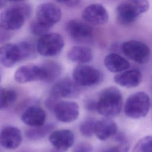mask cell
<instances>
[{"mask_svg": "<svg viewBox=\"0 0 152 152\" xmlns=\"http://www.w3.org/2000/svg\"><path fill=\"white\" fill-rule=\"evenodd\" d=\"M96 121V120L93 118H87L79 126L80 133L86 137H90L93 135Z\"/></svg>", "mask_w": 152, "mask_h": 152, "instance_id": "cell-25", "label": "cell"}, {"mask_svg": "<svg viewBox=\"0 0 152 152\" xmlns=\"http://www.w3.org/2000/svg\"><path fill=\"white\" fill-rule=\"evenodd\" d=\"M92 145L87 142H81L77 144L71 152H93Z\"/></svg>", "mask_w": 152, "mask_h": 152, "instance_id": "cell-28", "label": "cell"}, {"mask_svg": "<svg viewBox=\"0 0 152 152\" xmlns=\"http://www.w3.org/2000/svg\"><path fill=\"white\" fill-rule=\"evenodd\" d=\"M4 5V0H0V10L3 7Z\"/></svg>", "mask_w": 152, "mask_h": 152, "instance_id": "cell-34", "label": "cell"}, {"mask_svg": "<svg viewBox=\"0 0 152 152\" xmlns=\"http://www.w3.org/2000/svg\"><path fill=\"white\" fill-rule=\"evenodd\" d=\"M45 77V74L42 68L34 64L22 65L14 73L15 80L20 84L39 80L43 81Z\"/></svg>", "mask_w": 152, "mask_h": 152, "instance_id": "cell-12", "label": "cell"}, {"mask_svg": "<svg viewBox=\"0 0 152 152\" xmlns=\"http://www.w3.org/2000/svg\"><path fill=\"white\" fill-rule=\"evenodd\" d=\"M0 152H2V150H1V149H0Z\"/></svg>", "mask_w": 152, "mask_h": 152, "instance_id": "cell-36", "label": "cell"}, {"mask_svg": "<svg viewBox=\"0 0 152 152\" xmlns=\"http://www.w3.org/2000/svg\"><path fill=\"white\" fill-rule=\"evenodd\" d=\"M40 66L45 72V77L43 81L50 83L59 77L62 73L61 65L53 61H47L44 62Z\"/></svg>", "mask_w": 152, "mask_h": 152, "instance_id": "cell-22", "label": "cell"}, {"mask_svg": "<svg viewBox=\"0 0 152 152\" xmlns=\"http://www.w3.org/2000/svg\"><path fill=\"white\" fill-rule=\"evenodd\" d=\"M72 78L79 86H92L100 83L103 79V75L94 66L79 65L73 70Z\"/></svg>", "mask_w": 152, "mask_h": 152, "instance_id": "cell-7", "label": "cell"}, {"mask_svg": "<svg viewBox=\"0 0 152 152\" xmlns=\"http://www.w3.org/2000/svg\"><path fill=\"white\" fill-rule=\"evenodd\" d=\"M80 93V86L69 78H64L55 84L49 98L58 102L61 98H75Z\"/></svg>", "mask_w": 152, "mask_h": 152, "instance_id": "cell-9", "label": "cell"}, {"mask_svg": "<svg viewBox=\"0 0 152 152\" xmlns=\"http://www.w3.org/2000/svg\"><path fill=\"white\" fill-rule=\"evenodd\" d=\"M17 98V93L14 90L0 86V109L10 106L15 102Z\"/></svg>", "mask_w": 152, "mask_h": 152, "instance_id": "cell-24", "label": "cell"}, {"mask_svg": "<svg viewBox=\"0 0 152 152\" xmlns=\"http://www.w3.org/2000/svg\"><path fill=\"white\" fill-rule=\"evenodd\" d=\"M61 15L60 8L52 2L41 4L36 10V20L49 28L60 21Z\"/></svg>", "mask_w": 152, "mask_h": 152, "instance_id": "cell-10", "label": "cell"}, {"mask_svg": "<svg viewBox=\"0 0 152 152\" xmlns=\"http://www.w3.org/2000/svg\"><path fill=\"white\" fill-rule=\"evenodd\" d=\"M67 57L72 62L86 64L93 60V55L91 50L87 47L75 46L69 50Z\"/></svg>", "mask_w": 152, "mask_h": 152, "instance_id": "cell-21", "label": "cell"}, {"mask_svg": "<svg viewBox=\"0 0 152 152\" xmlns=\"http://www.w3.org/2000/svg\"><path fill=\"white\" fill-rule=\"evenodd\" d=\"M66 31L69 36L74 41L86 43L93 37L92 27L78 20H70L66 23Z\"/></svg>", "mask_w": 152, "mask_h": 152, "instance_id": "cell-11", "label": "cell"}, {"mask_svg": "<svg viewBox=\"0 0 152 152\" xmlns=\"http://www.w3.org/2000/svg\"><path fill=\"white\" fill-rule=\"evenodd\" d=\"M20 152H29V151H20Z\"/></svg>", "mask_w": 152, "mask_h": 152, "instance_id": "cell-35", "label": "cell"}, {"mask_svg": "<svg viewBox=\"0 0 152 152\" xmlns=\"http://www.w3.org/2000/svg\"><path fill=\"white\" fill-rule=\"evenodd\" d=\"M132 152H152V138L145 136L141 138L134 145Z\"/></svg>", "mask_w": 152, "mask_h": 152, "instance_id": "cell-26", "label": "cell"}, {"mask_svg": "<svg viewBox=\"0 0 152 152\" xmlns=\"http://www.w3.org/2000/svg\"><path fill=\"white\" fill-rule=\"evenodd\" d=\"M30 28L31 33L36 36H43L48 33L49 30L50 29L40 23H39L36 20L31 21L30 25Z\"/></svg>", "mask_w": 152, "mask_h": 152, "instance_id": "cell-27", "label": "cell"}, {"mask_svg": "<svg viewBox=\"0 0 152 152\" xmlns=\"http://www.w3.org/2000/svg\"><path fill=\"white\" fill-rule=\"evenodd\" d=\"M116 124L111 119L105 118L96 121L94 134L101 141H105L117 133Z\"/></svg>", "mask_w": 152, "mask_h": 152, "instance_id": "cell-18", "label": "cell"}, {"mask_svg": "<svg viewBox=\"0 0 152 152\" xmlns=\"http://www.w3.org/2000/svg\"><path fill=\"white\" fill-rule=\"evenodd\" d=\"M150 105L148 95L144 92L139 91L128 97L125 104L124 112L130 118L139 119L147 115Z\"/></svg>", "mask_w": 152, "mask_h": 152, "instance_id": "cell-5", "label": "cell"}, {"mask_svg": "<svg viewBox=\"0 0 152 152\" xmlns=\"http://www.w3.org/2000/svg\"><path fill=\"white\" fill-rule=\"evenodd\" d=\"M82 17L87 22L95 25H103L109 18L106 8L100 4H93L86 7L82 12Z\"/></svg>", "mask_w": 152, "mask_h": 152, "instance_id": "cell-14", "label": "cell"}, {"mask_svg": "<svg viewBox=\"0 0 152 152\" xmlns=\"http://www.w3.org/2000/svg\"><path fill=\"white\" fill-rule=\"evenodd\" d=\"M22 142L21 131L13 126H6L0 132V145L9 150L18 148Z\"/></svg>", "mask_w": 152, "mask_h": 152, "instance_id": "cell-16", "label": "cell"}, {"mask_svg": "<svg viewBox=\"0 0 152 152\" xmlns=\"http://www.w3.org/2000/svg\"><path fill=\"white\" fill-rule=\"evenodd\" d=\"M58 2L62 4L67 7H74L80 4L81 0H56Z\"/></svg>", "mask_w": 152, "mask_h": 152, "instance_id": "cell-31", "label": "cell"}, {"mask_svg": "<svg viewBox=\"0 0 152 152\" xmlns=\"http://www.w3.org/2000/svg\"><path fill=\"white\" fill-rule=\"evenodd\" d=\"M46 117V113L42 107L37 106H31L23 112L21 116V119L26 125L33 127L43 125Z\"/></svg>", "mask_w": 152, "mask_h": 152, "instance_id": "cell-17", "label": "cell"}, {"mask_svg": "<svg viewBox=\"0 0 152 152\" xmlns=\"http://www.w3.org/2000/svg\"><path fill=\"white\" fill-rule=\"evenodd\" d=\"M104 64L106 68L112 72H120L129 69L130 63L122 56L112 53L108 54L104 59Z\"/></svg>", "mask_w": 152, "mask_h": 152, "instance_id": "cell-20", "label": "cell"}, {"mask_svg": "<svg viewBox=\"0 0 152 152\" xmlns=\"http://www.w3.org/2000/svg\"><path fill=\"white\" fill-rule=\"evenodd\" d=\"M121 49L126 56L140 64L147 63L150 58V50L148 46L140 41H126L122 44Z\"/></svg>", "mask_w": 152, "mask_h": 152, "instance_id": "cell-8", "label": "cell"}, {"mask_svg": "<svg viewBox=\"0 0 152 152\" xmlns=\"http://www.w3.org/2000/svg\"><path fill=\"white\" fill-rule=\"evenodd\" d=\"M85 108L90 111L96 110L97 107V102L94 101L93 99H87L84 102Z\"/></svg>", "mask_w": 152, "mask_h": 152, "instance_id": "cell-30", "label": "cell"}, {"mask_svg": "<svg viewBox=\"0 0 152 152\" xmlns=\"http://www.w3.org/2000/svg\"><path fill=\"white\" fill-rule=\"evenodd\" d=\"M33 53L32 45L23 41L18 43H7L0 46V63L11 68L17 62L28 59Z\"/></svg>", "mask_w": 152, "mask_h": 152, "instance_id": "cell-2", "label": "cell"}, {"mask_svg": "<svg viewBox=\"0 0 152 152\" xmlns=\"http://www.w3.org/2000/svg\"><path fill=\"white\" fill-rule=\"evenodd\" d=\"M31 14V7L26 4H19L9 7L0 14V28L7 31L20 29Z\"/></svg>", "mask_w": 152, "mask_h": 152, "instance_id": "cell-3", "label": "cell"}, {"mask_svg": "<svg viewBox=\"0 0 152 152\" xmlns=\"http://www.w3.org/2000/svg\"><path fill=\"white\" fill-rule=\"evenodd\" d=\"M122 104L123 99L120 90L116 87H110L100 93L96 110L105 118H112L120 113Z\"/></svg>", "mask_w": 152, "mask_h": 152, "instance_id": "cell-1", "label": "cell"}, {"mask_svg": "<svg viewBox=\"0 0 152 152\" xmlns=\"http://www.w3.org/2000/svg\"><path fill=\"white\" fill-rule=\"evenodd\" d=\"M129 150V144L128 141L120 143L119 145L110 148L104 152H128Z\"/></svg>", "mask_w": 152, "mask_h": 152, "instance_id": "cell-29", "label": "cell"}, {"mask_svg": "<svg viewBox=\"0 0 152 152\" xmlns=\"http://www.w3.org/2000/svg\"><path fill=\"white\" fill-rule=\"evenodd\" d=\"M0 81H1V75H0Z\"/></svg>", "mask_w": 152, "mask_h": 152, "instance_id": "cell-37", "label": "cell"}, {"mask_svg": "<svg viewBox=\"0 0 152 152\" xmlns=\"http://www.w3.org/2000/svg\"><path fill=\"white\" fill-rule=\"evenodd\" d=\"M115 82L126 88L137 87L142 81V75L137 69H131L116 74L114 77Z\"/></svg>", "mask_w": 152, "mask_h": 152, "instance_id": "cell-19", "label": "cell"}, {"mask_svg": "<svg viewBox=\"0 0 152 152\" xmlns=\"http://www.w3.org/2000/svg\"><path fill=\"white\" fill-rule=\"evenodd\" d=\"M64 46V40L59 34L48 33L37 40L36 50L42 56H53L59 54Z\"/></svg>", "mask_w": 152, "mask_h": 152, "instance_id": "cell-6", "label": "cell"}, {"mask_svg": "<svg viewBox=\"0 0 152 152\" xmlns=\"http://www.w3.org/2000/svg\"><path fill=\"white\" fill-rule=\"evenodd\" d=\"M148 8L149 2L147 0H127L118 6L117 20L122 24H129Z\"/></svg>", "mask_w": 152, "mask_h": 152, "instance_id": "cell-4", "label": "cell"}, {"mask_svg": "<svg viewBox=\"0 0 152 152\" xmlns=\"http://www.w3.org/2000/svg\"><path fill=\"white\" fill-rule=\"evenodd\" d=\"M54 128L51 124H43L38 126H33L28 129L26 132V137L30 140H38L46 137Z\"/></svg>", "mask_w": 152, "mask_h": 152, "instance_id": "cell-23", "label": "cell"}, {"mask_svg": "<svg viewBox=\"0 0 152 152\" xmlns=\"http://www.w3.org/2000/svg\"><path fill=\"white\" fill-rule=\"evenodd\" d=\"M6 1H10V2H22L24 0H6Z\"/></svg>", "mask_w": 152, "mask_h": 152, "instance_id": "cell-33", "label": "cell"}, {"mask_svg": "<svg viewBox=\"0 0 152 152\" xmlns=\"http://www.w3.org/2000/svg\"><path fill=\"white\" fill-rule=\"evenodd\" d=\"M8 31H9L0 28V43L5 42L10 37V35Z\"/></svg>", "mask_w": 152, "mask_h": 152, "instance_id": "cell-32", "label": "cell"}, {"mask_svg": "<svg viewBox=\"0 0 152 152\" xmlns=\"http://www.w3.org/2000/svg\"><path fill=\"white\" fill-rule=\"evenodd\" d=\"M56 118L64 123H69L76 120L79 116V106L75 102H58L53 107Z\"/></svg>", "mask_w": 152, "mask_h": 152, "instance_id": "cell-13", "label": "cell"}, {"mask_svg": "<svg viewBox=\"0 0 152 152\" xmlns=\"http://www.w3.org/2000/svg\"><path fill=\"white\" fill-rule=\"evenodd\" d=\"M74 134L69 129H59L53 131L49 137L51 144L60 151H65L69 148L74 144Z\"/></svg>", "mask_w": 152, "mask_h": 152, "instance_id": "cell-15", "label": "cell"}]
</instances>
